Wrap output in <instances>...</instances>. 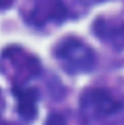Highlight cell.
Wrapping results in <instances>:
<instances>
[{"label": "cell", "mask_w": 124, "mask_h": 125, "mask_svg": "<svg viewBox=\"0 0 124 125\" xmlns=\"http://www.w3.org/2000/svg\"><path fill=\"white\" fill-rule=\"evenodd\" d=\"M12 3H13V0H0V9H7V7H10Z\"/></svg>", "instance_id": "8"}, {"label": "cell", "mask_w": 124, "mask_h": 125, "mask_svg": "<svg viewBox=\"0 0 124 125\" xmlns=\"http://www.w3.org/2000/svg\"><path fill=\"white\" fill-rule=\"evenodd\" d=\"M0 125H13V124H9V122H1Z\"/></svg>", "instance_id": "10"}, {"label": "cell", "mask_w": 124, "mask_h": 125, "mask_svg": "<svg viewBox=\"0 0 124 125\" xmlns=\"http://www.w3.org/2000/svg\"><path fill=\"white\" fill-rule=\"evenodd\" d=\"M93 1H104V0H93Z\"/></svg>", "instance_id": "11"}, {"label": "cell", "mask_w": 124, "mask_h": 125, "mask_svg": "<svg viewBox=\"0 0 124 125\" xmlns=\"http://www.w3.org/2000/svg\"><path fill=\"white\" fill-rule=\"evenodd\" d=\"M85 125H124V99L104 87L86 89L80 96Z\"/></svg>", "instance_id": "1"}, {"label": "cell", "mask_w": 124, "mask_h": 125, "mask_svg": "<svg viewBox=\"0 0 124 125\" xmlns=\"http://www.w3.org/2000/svg\"><path fill=\"white\" fill-rule=\"evenodd\" d=\"M0 71L13 86H24L41 73L39 60L21 47H7L0 54Z\"/></svg>", "instance_id": "2"}, {"label": "cell", "mask_w": 124, "mask_h": 125, "mask_svg": "<svg viewBox=\"0 0 124 125\" xmlns=\"http://www.w3.org/2000/svg\"><path fill=\"white\" fill-rule=\"evenodd\" d=\"M54 55L63 68L72 74L91 71L96 61L92 50L76 38H66L60 41L54 48Z\"/></svg>", "instance_id": "3"}, {"label": "cell", "mask_w": 124, "mask_h": 125, "mask_svg": "<svg viewBox=\"0 0 124 125\" xmlns=\"http://www.w3.org/2000/svg\"><path fill=\"white\" fill-rule=\"evenodd\" d=\"M3 108H4V100H3V97H1V92H0V114H1V111H3Z\"/></svg>", "instance_id": "9"}, {"label": "cell", "mask_w": 124, "mask_h": 125, "mask_svg": "<svg viewBox=\"0 0 124 125\" xmlns=\"http://www.w3.org/2000/svg\"><path fill=\"white\" fill-rule=\"evenodd\" d=\"M69 121H70V119L67 118V115H66V114H62V112H54V114H51V115L47 118L45 125H70Z\"/></svg>", "instance_id": "7"}, {"label": "cell", "mask_w": 124, "mask_h": 125, "mask_svg": "<svg viewBox=\"0 0 124 125\" xmlns=\"http://www.w3.org/2000/svg\"><path fill=\"white\" fill-rule=\"evenodd\" d=\"M13 94L18 100V112L26 121H32L37 115V90L24 86H13Z\"/></svg>", "instance_id": "6"}, {"label": "cell", "mask_w": 124, "mask_h": 125, "mask_svg": "<svg viewBox=\"0 0 124 125\" xmlns=\"http://www.w3.org/2000/svg\"><path fill=\"white\" fill-rule=\"evenodd\" d=\"M67 16V7L63 0H31L24 18L35 28H44L50 23H60Z\"/></svg>", "instance_id": "4"}, {"label": "cell", "mask_w": 124, "mask_h": 125, "mask_svg": "<svg viewBox=\"0 0 124 125\" xmlns=\"http://www.w3.org/2000/svg\"><path fill=\"white\" fill-rule=\"evenodd\" d=\"M93 33L114 50L124 48V21L115 18H98L93 22Z\"/></svg>", "instance_id": "5"}]
</instances>
